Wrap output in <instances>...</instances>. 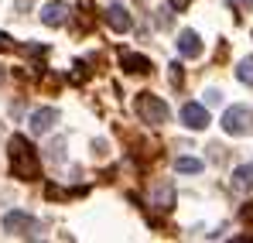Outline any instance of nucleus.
<instances>
[{
	"label": "nucleus",
	"mask_w": 253,
	"mask_h": 243,
	"mask_svg": "<svg viewBox=\"0 0 253 243\" xmlns=\"http://www.w3.org/2000/svg\"><path fill=\"white\" fill-rule=\"evenodd\" d=\"M137 117L144 123H151V127L168 123V103L161 96H154V93H140L137 96Z\"/></svg>",
	"instance_id": "obj_2"
},
{
	"label": "nucleus",
	"mask_w": 253,
	"mask_h": 243,
	"mask_svg": "<svg viewBox=\"0 0 253 243\" xmlns=\"http://www.w3.org/2000/svg\"><path fill=\"white\" fill-rule=\"evenodd\" d=\"M219 99H222V96H219L215 89H209V93H206V103H219Z\"/></svg>",
	"instance_id": "obj_17"
},
{
	"label": "nucleus",
	"mask_w": 253,
	"mask_h": 243,
	"mask_svg": "<svg viewBox=\"0 0 253 243\" xmlns=\"http://www.w3.org/2000/svg\"><path fill=\"white\" fill-rule=\"evenodd\" d=\"M106 24H110L117 35L130 31V14H126L124 3H110V7H106Z\"/></svg>",
	"instance_id": "obj_8"
},
{
	"label": "nucleus",
	"mask_w": 253,
	"mask_h": 243,
	"mask_svg": "<svg viewBox=\"0 0 253 243\" xmlns=\"http://www.w3.org/2000/svg\"><path fill=\"white\" fill-rule=\"evenodd\" d=\"M243 219H253V205H250V209H243Z\"/></svg>",
	"instance_id": "obj_19"
},
{
	"label": "nucleus",
	"mask_w": 253,
	"mask_h": 243,
	"mask_svg": "<svg viewBox=\"0 0 253 243\" xmlns=\"http://www.w3.org/2000/svg\"><path fill=\"white\" fill-rule=\"evenodd\" d=\"M120 65H124L126 72H133V76H147L151 72V62L144 55H133V51H124L120 55Z\"/></svg>",
	"instance_id": "obj_10"
},
{
	"label": "nucleus",
	"mask_w": 253,
	"mask_h": 243,
	"mask_svg": "<svg viewBox=\"0 0 253 243\" xmlns=\"http://www.w3.org/2000/svg\"><path fill=\"white\" fill-rule=\"evenodd\" d=\"M171 82H174V86H181V65H178V62L171 65Z\"/></svg>",
	"instance_id": "obj_15"
},
{
	"label": "nucleus",
	"mask_w": 253,
	"mask_h": 243,
	"mask_svg": "<svg viewBox=\"0 0 253 243\" xmlns=\"http://www.w3.org/2000/svg\"><path fill=\"white\" fill-rule=\"evenodd\" d=\"M10 175L14 178H21V182H35V178H42V161H38V154H35V147L28 144V137H10Z\"/></svg>",
	"instance_id": "obj_1"
},
{
	"label": "nucleus",
	"mask_w": 253,
	"mask_h": 243,
	"mask_svg": "<svg viewBox=\"0 0 253 243\" xmlns=\"http://www.w3.org/2000/svg\"><path fill=\"white\" fill-rule=\"evenodd\" d=\"M168 3H171V10H185V7H188L192 0H168Z\"/></svg>",
	"instance_id": "obj_16"
},
{
	"label": "nucleus",
	"mask_w": 253,
	"mask_h": 243,
	"mask_svg": "<svg viewBox=\"0 0 253 243\" xmlns=\"http://www.w3.org/2000/svg\"><path fill=\"white\" fill-rule=\"evenodd\" d=\"M178 51H181L185 58H199V55H202L199 35H195V31H181V35H178Z\"/></svg>",
	"instance_id": "obj_9"
},
{
	"label": "nucleus",
	"mask_w": 253,
	"mask_h": 243,
	"mask_svg": "<svg viewBox=\"0 0 253 243\" xmlns=\"http://www.w3.org/2000/svg\"><path fill=\"white\" fill-rule=\"evenodd\" d=\"M222 130L229 137H247V134H253V110H247V106H229L222 113Z\"/></svg>",
	"instance_id": "obj_3"
},
{
	"label": "nucleus",
	"mask_w": 253,
	"mask_h": 243,
	"mask_svg": "<svg viewBox=\"0 0 253 243\" xmlns=\"http://www.w3.org/2000/svg\"><path fill=\"white\" fill-rule=\"evenodd\" d=\"M236 79L247 82V86H253V58H243V62L236 65Z\"/></svg>",
	"instance_id": "obj_14"
},
{
	"label": "nucleus",
	"mask_w": 253,
	"mask_h": 243,
	"mask_svg": "<svg viewBox=\"0 0 253 243\" xmlns=\"http://www.w3.org/2000/svg\"><path fill=\"white\" fill-rule=\"evenodd\" d=\"M181 123L192 127V130H206L209 127V110L202 103H185L181 106Z\"/></svg>",
	"instance_id": "obj_6"
},
{
	"label": "nucleus",
	"mask_w": 253,
	"mask_h": 243,
	"mask_svg": "<svg viewBox=\"0 0 253 243\" xmlns=\"http://www.w3.org/2000/svg\"><path fill=\"white\" fill-rule=\"evenodd\" d=\"M233 189L236 192H250L253 189V164H243V168L233 171Z\"/></svg>",
	"instance_id": "obj_11"
},
{
	"label": "nucleus",
	"mask_w": 253,
	"mask_h": 243,
	"mask_svg": "<svg viewBox=\"0 0 253 243\" xmlns=\"http://www.w3.org/2000/svg\"><path fill=\"white\" fill-rule=\"evenodd\" d=\"M31 130H35V134H48V130H51V123H58V110H55V106H42V110H35V113H31Z\"/></svg>",
	"instance_id": "obj_7"
},
{
	"label": "nucleus",
	"mask_w": 253,
	"mask_h": 243,
	"mask_svg": "<svg viewBox=\"0 0 253 243\" xmlns=\"http://www.w3.org/2000/svg\"><path fill=\"white\" fill-rule=\"evenodd\" d=\"M3 230H7L10 237H28V233L35 230V219H31L28 212H21V209H10V212L3 216Z\"/></svg>",
	"instance_id": "obj_4"
},
{
	"label": "nucleus",
	"mask_w": 253,
	"mask_h": 243,
	"mask_svg": "<svg viewBox=\"0 0 253 243\" xmlns=\"http://www.w3.org/2000/svg\"><path fill=\"white\" fill-rule=\"evenodd\" d=\"M69 21V3L65 0H48L42 7V24H48V28H62Z\"/></svg>",
	"instance_id": "obj_5"
},
{
	"label": "nucleus",
	"mask_w": 253,
	"mask_h": 243,
	"mask_svg": "<svg viewBox=\"0 0 253 243\" xmlns=\"http://www.w3.org/2000/svg\"><path fill=\"white\" fill-rule=\"evenodd\" d=\"M154 205H158V209H165V212H168L171 205H174V192H171V185H161V189H158V195H154Z\"/></svg>",
	"instance_id": "obj_13"
},
{
	"label": "nucleus",
	"mask_w": 253,
	"mask_h": 243,
	"mask_svg": "<svg viewBox=\"0 0 253 243\" xmlns=\"http://www.w3.org/2000/svg\"><path fill=\"white\" fill-rule=\"evenodd\" d=\"M236 3H240V7H247V10L253 7V0H236Z\"/></svg>",
	"instance_id": "obj_18"
},
{
	"label": "nucleus",
	"mask_w": 253,
	"mask_h": 243,
	"mask_svg": "<svg viewBox=\"0 0 253 243\" xmlns=\"http://www.w3.org/2000/svg\"><path fill=\"white\" fill-rule=\"evenodd\" d=\"M174 168H178L181 175H199L206 164L199 161V158H178V161H174Z\"/></svg>",
	"instance_id": "obj_12"
}]
</instances>
